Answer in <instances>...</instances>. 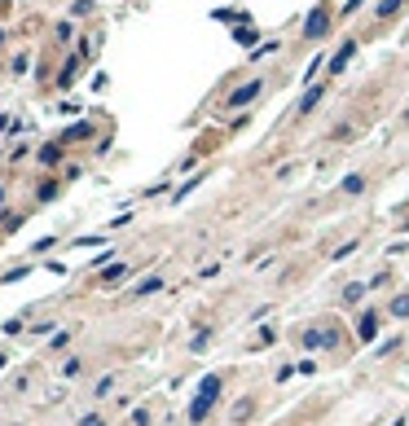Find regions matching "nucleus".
<instances>
[{"mask_svg": "<svg viewBox=\"0 0 409 426\" xmlns=\"http://www.w3.org/2000/svg\"><path fill=\"white\" fill-rule=\"evenodd\" d=\"M216 391H220V383H216V378H207V383H202V395H198V405H194L190 422H202V413H207V409H212V400H216Z\"/></svg>", "mask_w": 409, "mask_h": 426, "instance_id": "1", "label": "nucleus"}]
</instances>
